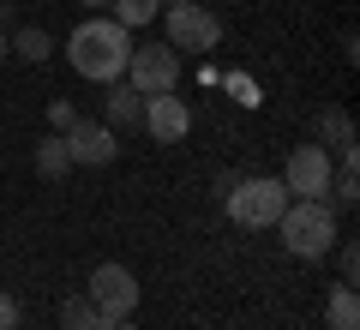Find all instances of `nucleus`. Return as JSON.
I'll return each instance as SVG.
<instances>
[{
  "mask_svg": "<svg viewBox=\"0 0 360 330\" xmlns=\"http://www.w3.org/2000/svg\"><path fill=\"white\" fill-rule=\"evenodd\" d=\"M222 210H229L234 229H276V216L288 210V186L270 174H240L222 192Z\"/></svg>",
  "mask_w": 360,
  "mask_h": 330,
  "instance_id": "7ed1b4c3",
  "label": "nucleus"
},
{
  "mask_svg": "<svg viewBox=\"0 0 360 330\" xmlns=\"http://www.w3.org/2000/svg\"><path fill=\"white\" fill-rule=\"evenodd\" d=\"M324 330H360V294L354 282H336L324 294Z\"/></svg>",
  "mask_w": 360,
  "mask_h": 330,
  "instance_id": "f8f14e48",
  "label": "nucleus"
},
{
  "mask_svg": "<svg viewBox=\"0 0 360 330\" xmlns=\"http://www.w3.org/2000/svg\"><path fill=\"white\" fill-rule=\"evenodd\" d=\"M162 25H168V49L174 54H210L222 42V18L210 13V6H198V0L162 6Z\"/></svg>",
  "mask_w": 360,
  "mask_h": 330,
  "instance_id": "20e7f679",
  "label": "nucleus"
},
{
  "mask_svg": "<svg viewBox=\"0 0 360 330\" xmlns=\"http://www.w3.org/2000/svg\"><path fill=\"white\" fill-rule=\"evenodd\" d=\"M162 6H186V0H162Z\"/></svg>",
  "mask_w": 360,
  "mask_h": 330,
  "instance_id": "4be33fe9",
  "label": "nucleus"
},
{
  "mask_svg": "<svg viewBox=\"0 0 360 330\" xmlns=\"http://www.w3.org/2000/svg\"><path fill=\"white\" fill-rule=\"evenodd\" d=\"M6 61H13V49H6V30H0V66H6Z\"/></svg>",
  "mask_w": 360,
  "mask_h": 330,
  "instance_id": "412c9836",
  "label": "nucleus"
},
{
  "mask_svg": "<svg viewBox=\"0 0 360 330\" xmlns=\"http://www.w3.org/2000/svg\"><path fill=\"white\" fill-rule=\"evenodd\" d=\"M127 61H132V30L115 18H78V30L66 37V66L90 84L127 78Z\"/></svg>",
  "mask_w": 360,
  "mask_h": 330,
  "instance_id": "f257e3e1",
  "label": "nucleus"
},
{
  "mask_svg": "<svg viewBox=\"0 0 360 330\" xmlns=\"http://www.w3.org/2000/svg\"><path fill=\"white\" fill-rule=\"evenodd\" d=\"M72 120H78V108H72L66 96H54V102H49V127H54V132H66Z\"/></svg>",
  "mask_w": 360,
  "mask_h": 330,
  "instance_id": "a211bd4d",
  "label": "nucleus"
},
{
  "mask_svg": "<svg viewBox=\"0 0 360 330\" xmlns=\"http://www.w3.org/2000/svg\"><path fill=\"white\" fill-rule=\"evenodd\" d=\"M0 30H18V0H0Z\"/></svg>",
  "mask_w": 360,
  "mask_h": 330,
  "instance_id": "aec40b11",
  "label": "nucleus"
},
{
  "mask_svg": "<svg viewBox=\"0 0 360 330\" xmlns=\"http://www.w3.org/2000/svg\"><path fill=\"white\" fill-rule=\"evenodd\" d=\"M6 49L18 54V61H30V66H42L54 54V37L42 25H18V30H6Z\"/></svg>",
  "mask_w": 360,
  "mask_h": 330,
  "instance_id": "ddd939ff",
  "label": "nucleus"
},
{
  "mask_svg": "<svg viewBox=\"0 0 360 330\" xmlns=\"http://www.w3.org/2000/svg\"><path fill=\"white\" fill-rule=\"evenodd\" d=\"M330 253H336V265H342V282H354V270H360V246H354V241H336Z\"/></svg>",
  "mask_w": 360,
  "mask_h": 330,
  "instance_id": "f3484780",
  "label": "nucleus"
},
{
  "mask_svg": "<svg viewBox=\"0 0 360 330\" xmlns=\"http://www.w3.org/2000/svg\"><path fill=\"white\" fill-rule=\"evenodd\" d=\"M283 229V246L295 258H324L342 234H336V204L330 198H288V210L276 216Z\"/></svg>",
  "mask_w": 360,
  "mask_h": 330,
  "instance_id": "f03ea898",
  "label": "nucleus"
},
{
  "mask_svg": "<svg viewBox=\"0 0 360 330\" xmlns=\"http://www.w3.org/2000/svg\"><path fill=\"white\" fill-rule=\"evenodd\" d=\"M127 84L139 90V96L180 90V54L168 49V42H144V49H132V61H127Z\"/></svg>",
  "mask_w": 360,
  "mask_h": 330,
  "instance_id": "39448f33",
  "label": "nucleus"
},
{
  "mask_svg": "<svg viewBox=\"0 0 360 330\" xmlns=\"http://www.w3.org/2000/svg\"><path fill=\"white\" fill-rule=\"evenodd\" d=\"M312 144H324V151H348V144H354V120H348V108H319V115H312Z\"/></svg>",
  "mask_w": 360,
  "mask_h": 330,
  "instance_id": "9b49d317",
  "label": "nucleus"
},
{
  "mask_svg": "<svg viewBox=\"0 0 360 330\" xmlns=\"http://www.w3.org/2000/svg\"><path fill=\"white\" fill-rule=\"evenodd\" d=\"M84 294H90V306L103 318H132L139 312V277H132L127 265H96L90 282H84Z\"/></svg>",
  "mask_w": 360,
  "mask_h": 330,
  "instance_id": "423d86ee",
  "label": "nucleus"
},
{
  "mask_svg": "<svg viewBox=\"0 0 360 330\" xmlns=\"http://www.w3.org/2000/svg\"><path fill=\"white\" fill-rule=\"evenodd\" d=\"M144 132H150L156 144H180L186 132H193V108L180 102V90H162V96H144Z\"/></svg>",
  "mask_w": 360,
  "mask_h": 330,
  "instance_id": "1a4fd4ad",
  "label": "nucleus"
},
{
  "mask_svg": "<svg viewBox=\"0 0 360 330\" xmlns=\"http://www.w3.org/2000/svg\"><path fill=\"white\" fill-rule=\"evenodd\" d=\"M108 6H115V25H127V30H144L162 18V0H108Z\"/></svg>",
  "mask_w": 360,
  "mask_h": 330,
  "instance_id": "dca6fc26",
  "label": "nucleus"
},
{
  "mask_svg": "<svg viewBox=\"0 0 360 330\" xmlns=\"http://www.w3.org/2000/svg\"><path fill=\"white\" fill-rule=\"evenodd\" d=\"M139 120H144V96L127 84V78H115L108 96H103V127L108 132H127V127H139Z\"/></svg>",
  "mask_w": 360,
  "mask_h": 330,
  "instance_id": "9d476101",
  "label": "nucleus"
},
{
  "mask_svg": "<svg viewBox=\"0 0 360 330\" xmlns=\"http://www.w3.org/2000/svg\"><path fill=\"white\" fill-rule=\"evenodd\" d=\"M37 174H42V180H66V174H72V156H66V139H60V132L37 139Z\"/></svg>",
  "mask_w": 360,
  "mask_h": 330,
  "instance_id": "2eb2a0df",
  "label": "nucleus"
},
{
  "mask_svg": "<svg viewBox=\"0 0 360 330\" xmlns=\"http://www.w3.org/2000/svg\"><path fill=\"white\" fill-rule=\"evenodd\" d=\"M18 318H25V312H18V300L0 288V330H18Z\"/></svg>",
  "mask_w": 360,
  "mask_h": 330,
  "instance_id": "6ab92c4d",
  "label": "nucleus"
},
{
  "mask_svg": "<svg viewBox=\"0 0 360 330\" xmlns=\"http://www.w3.org/2000/svg\"><path fill=\"white\" fill-rule=\"evenodd\" d=\"M120 330H132V318H127V324H120Z\"/></svg>",
  "mask_w": 360,
  "mask_h": 330,
  "instance_id": "b1692460",
  "label": "nucleus"
},
{
  "mask_svg": "<svg viewBox=\"0 0 360 330\" xmlns=\"http://www.w3.org/2000/svg\"><path fill=\"white\" fill-rule=\"evenodd\" d=\"M60 139H66V156H72V168H108V163L120 156V132H108L103 120H84V115H78L72 127L60 132Z\"/></svg>",
  "mask_w": 360,
  "mask_h": 330,
  "instance_id": "6e6552de",
  "label": "nucleus"
},
{
  "mask_svg": "<svg viewBox=\"0 0 360 330\" xmlns=\"http://www.w3.org/2000/svg\"><path fill=\"white\" fill-rule=\"evenodd\" d=\"M127 318H103L96 306H90V294H72V300L60 306V330H120Z\"/></svg>",
  "mask_w": 360,
  "mask_h": 330,
  "instance_id": "4468645a",
  "label": "nucleus"
},
{
  "mask_svg": "<svg viewBox=\"0 0 360 330\" xmlns=\"http://www.w3.org/2000/svg\"><path fill=\"white\" fill-rule=\"evenodd\" d=\"M84 6H108V0H84Z\"/></svg>",
  "mask_w": 360,
  "mask_h": 330,
  "instance_id": "5701e85b",
  "label": "nucleus"
},
{
  "mask_svg": "<svg viewBox=\"0 0 360 330\" xmlns=\"http://www.w3.org/2000/svg\"><path fill=\"white\" fill-rule=\"evenodd\" d=\"M330 174H336V156L324 144H295L288 151V168H283V186H288V198H324L330 192Z\"/></svg>",
  "mask_w": 360,
  "mask_h": 330,
  "instance_id": "0eeeda50",
  "label": "nucleus"
}]
</instances>
